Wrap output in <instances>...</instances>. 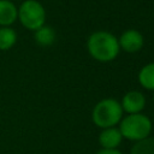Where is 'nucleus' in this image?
I'll list each match as a JSON object with an SVG mask.
<instances>
[{
	"label": "nucleus",
	"mask_w": 154,
	"mask_h": 154,
	"mask_svg": "<svg viewBox=\"0 0 154 154\" xmlns=\"http://www.w3.org/2000/svg\"><path fill=\"white\" fill-rule=\"evenodd\" d=\"M87 49L95 60L108 63L118 57L120 47L118 38L112 32L100 30L90 34L87 41Z\"/></svg>",
	"instance_id": "nucleus-1"
},
{
	"label": "nucleus",
	"mask_w": 154,
	"mask_h": 154,
	"mask_svg": "<svg viewBox=\"0 0 154 154\" xmlns=\"http://www.w3.org/2000/svg\"><path fill=\"white\" fill-rule=\"evenodd\" d=\"M123 108L118 100L113 97H106L100 100L93 108L91 120L93 123L101 128H113L120 123L123 118Z\"/></svg>",
	"instance_id": "nucleus-2"
},
{
	"label": "nucleus",
	"mask_w": 154,
	"mask_h": 154,
	"mask_svg": "<svg viewBox=\"0 0 154 154\" xmlns=\"http://www.w3.org/2000/svg\"><path fill=\"white\" fill-rule=\"evenodd\" d=\"M118 129L123 138L137 142L149 137L153 129V124L148 116L143 113H135L128 114L126 117L122 118Z\"/></svg>",
	"instance_id": "nucleus-3"
},
{
	"label": "nucleus",
	"mask_w": 154,
	"mask_h": 154,
	"mask_svg": "<svg viewBox=\"0 0 154 154\" xmlns=\"http://www.w3.org/2000/svg\"><path fill=\"white\" fill-rule=\"evenodd\" d=\"M18 19L29 30H37L46 22V10L37 0H25L18 8Z\"/></svg>",
	"instance_id": "nucleus-4"
},
{
	"label": "nucleus",
	"mask_w": 154,
	"mask_h": 154,
	"mask_svg": "<svg viewBox=\"0 0 154 154\" xmlns=\"http://www.w3.org/2000/svg\"><path fill=\"white\" fill-rule=\"evenodd\" d=\"M118 42H119V47L126 53H137L138 51L142 49L144 45V38L138 30L129 29L120 35Z\"/></svg>",
	"instance_id": "nucleus-5"
},
{
	"label": "nucleus",
	"mask_w": 154,
	"mask_h": 154,
	"mask_svg": "<svg viewBox=\"0 0 154 154\" xmlns=\"http://www.w3.org/2000/svg\"><path fill=\"white\" fill-rule=\"evenodd\" d=\"M120 105L123 112H126L128 114L142 113L146 106V96L138 90H130L123 96Z\"/></svg>",
	"instance_id": "nucleus-6"
},
{
	"label": "nucleus",
	"mask_w": 154,
	"mask_h": 154,
	"mask_svg": "<svg viewBox=\"0 0 154 154\" xmlns=\"http://www.w3.org/2000/svg\"><path fill=\"white\" fill-rule=\"evenodd\" d=\"M123 141V136L118 128H106L99 135V143L103 149H117Z\"/></svg>",
	"instance_id": "nucleus-7"
},
{
	"label": "nucleus",
	"mask_w": 154,
	"mask_h": 154,
	"mask_svg": "<svg viewBox=\"0 0 154 154\" xmlns=\"http://www.w3.org/2000/svg\"><path fill=\"white\" fill-rule=\"evenodd\" d=\"M18 18V8L10 0H0V26H10Z\"/></svg>",
	"instance_id": "nucleus-8"
},
{
	"label": "nucleus",
	"mask_w": 154,
	"mask_h": 154,
	"mask_svg": "<svg viewBox=\"0 0 154 154\" xmlns=\"http://www.w3.org/2000/svg\"><path fill=\"white\" fill-rule=\"evenodd\" d=\"M34 38L37 45L42 47H48V46H52L55 41V31L51 26L42 25L37 30H35Z\"/></svg>",
	"instance_id": "nucleus-9"
},
{
	"label": "nucleus",
	"mask_w": 154,
	"mask_h": 154,
	"mask_svg": "<svg viewBox=\"0 0 154 154\" xmlns=\"http://www.w3.org/2000/svg\"><path fill=\"white\" fill-rule=\"evenodd\" d=\"M138 82L144 89L154 91V63H148L140 70Z\"/></svg>",
	"instance_id": "nucleus-10"
},
{
	"label": "nucleus",
	"mask_w": 154,
	"mask_h": 154,
	"mask_svg": "<svg viewBox=\"0 0 154 154\" xmlns=\"http://www.w3.org/2000/svg\"><path fill=\"white\" fill-rule=\"evenodd\" d=\"M17 41L16 31L10 26L0 28V51H7L14 46Z\"/></svg>",
	"instance_id": "nucleus-11"
},
{
	"label": "nucleus",
	"mask_w": 154,
	"mask_h": 154,
	"mask_svg": "<svg viewBox=\"0 0 154 154\" xmlns=\"http://www.w3.org/2000/svg\"><path fill=\"white\" fill-rule=\"evenodd\" d=\"M130 154H154V137H147L144 140L135 142Z\"/></svg>",
	"instance_id": "nucleus-12"
},
{
	"label": "nucleus",
	"mask_w": 154,
	"mask_h": 154,
	"mask_svg": "<svg viewBox=\"0 0 154 154\" xmlns=\"http://www.w3.org/2000/svg\"><path fill=\"white\" fill-rule=\"evenodd\" d=\"M96 154H123L120 150L118 149H100L99 152H96Z\"/></svg>",
	"instance_id": "nucleus-13"
},
{
	"label": "nucleus",
	"mask_w": 154,
	"mask_h": 154,
	"mask_svg": "<svg viewBox=\"0 0 154 154\" xmlns=\"http://www.w3.org/2000/svg\"><path fill=\"white\" fill-rule=\"evenodd\" d=\"M153 101H154V94H153Z\"/></svg>",
	"instance_id": "nucleus-14"
}]
</instances>
